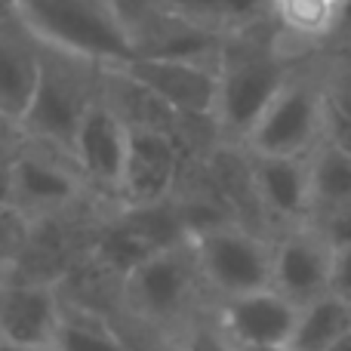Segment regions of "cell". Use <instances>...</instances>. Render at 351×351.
I'll return each instance as SVG.
<instances>
[{"label":"cell","mask_w":351,"mask_h":351,"mask_svg":"<svg viewBox=\"0 0 351 351\" xmlns=\"http://www.w3.org/2000/svg\"><path fill=\"white\" fill-rule=\"evenodd\" d=\"M130 152V121L121 114L108 93H99V99L90 105L84 123L74 139V167L80 170L84 182H90L96 191L121 194V179H123V164H127Z\"/></svg>","instance_id":"obj_9"},{"label":"cell","mask_w":351,"mask_h":351,"mask_svg":"<svg viewBox=\"0 0 351 351\" xmlns=\"http://www.w3.org/2000/svg\"><path fill=\"white\" fill-rule=\"evenodd\" d=\"M188 243L194 250L204 280L225 299L271 287L274 243H268L256 231L231 222H216L188 231Z\"/></svg>","instance_id":"obj_4"},{"label":"cell","mask_w":351,"mask_h":351,"mask_svg":"<svg viewBox=\"0 0 351 351\" xmlns=\"http://www.w3.org/2000/svg\"><path fill=\"white\" fill-rule=\"evenodd\" d=\"M308 158L250 154V176H253L256 200H259L262 213L268 219H278V222L290 225V228L311 222L315 197H311V160Z\"/></svg>","instance_id":"obj_14"},{"label":"cell","mask_w":351,"mask_h":351,"mask_svg":"<svg viewBox=\"0 0 351 351\" xmlns=\"http://www.w3.org/2000/svg\"><path fill=\"white\" fill-rule=\"evenodd\" d=\"M308 160H311V197H315L311 219L317 213L351 204V152L324 139L311 152Z\"/></svg>","instance_id":"obj_20"},{"label":"cell","mask_w":351,"mask_h":351,"mask_svg":"<svg viewBox=\"0 0 351 351\" xmlns=\"http://www.w3.org/2000/svg\"><path fill=\"white\" fill-rule=\"evenodd\" d=\"M237 351H293L290 346H253V348H237Z\"/></svg>","instance_id":"obj_29"},{"label":"cell","mask_w":351,"mask_h":351,"mask_svg":"<svg viewBox=\"0 0 351 351\" xmlns=\"http://www.w3.org/2000/svg\"><path fill=\"white\" fill-rule=\"evenodd\" d=\"M43 74V43L19 22L0 19V121L22 127Z\"/></svg>","instance_id":"obj_15"},{"label":"cell","mask_w":351,"mask_h":351,"mask_svg":"<svg viewBox=\"0 0 351 351\" xmlns=\"http://www.w3.org/2000/svg\"><path fill=\"white\" fill-rule=\"evenodd\" d=\"M311 225L333 243V250L351 247V204L336 206V210H327V213H317V216L311 219Z\"/></svg>","instance_id":"obj_23"},{"label":"cell","mask_w":351,"mask_h":351,"mask_svg":"<svg viewBox=\"0 0 351 351\" xmlns=\"http://www.w3.org/2000/svg\"><path fill=\"white\" fill-rule=\"evenodd\" d=\"M351 336V302L336 293L315 299L299 308L296 333H293V351H327L330 346Z\"/></svg>","instance_id":"obj_18"},{"label":"cell","mask_w":351,"mask_h":351,"mask_svg":"<svg viewBox=\"0 0 351 351\" xmlns=\"http://www.w3.org/2000/svg\"><path fill=\"white\" fill-rule=\"evenodd\" d=\"M158 3L173 10L176 16L188 19L200 28L219 31L225 37L271 19L268 0H158Z\"/></svg>","instance_id":"obj_17"},{"label":"cell","mask_w":351,"mask_h":351,"mask_svg":"<svg viewBox=\"0 0 351 351\" xmlns=\"http://www.w3.org/2000/svg\"><path fill=\"white\" fill-rule=\"evenodd\" d=\"M268 3H271V0H268Z\"/></svg>","instance_id":"obj_31"},{"label":"cell","mask_w":351,"mask_h":351,"mask_svg":"<svg viewBox=\"0 0 351 351\" xmlns=\"http://www.w3.org/2000/svg\"><path fill=\"white\" fill-rule=\"evenodd\" d=\"M65 305L49 280H0V339L53 348Z\"/></svg>","instance_id":"obj_12"},{"label":"cell","mask_w":351,"mask_h":351,"mask_svg":"<svg viewBox=\"0 0 351 351\" xmlns=\"http://www.w3.org/2000/svg\"><path fill=\"white\" fill-rule=\"evenodd\" d=\"M105 86V68L43 47V74L19 133L34 145L53 148L74 164V139L90 105Z\"/></svg>","instance_id":"obj_3"},{"label":"cell","mask_w":351,"mask_h":351,"mask_svg":"<svg viewBox=\"0 0 351 351\" xmlns=\"http://www.w3.org/2000/svg\"><path fill=\"white\" fill-rule=\"evenodd\" d=\"M16 16V0H0V19Z\"/></svg>","instance_id":"obj_28"},{"label":"cell","mask_w":351,"mask_h":351,"mask_svg":"<svg viewBox=\"0 0 351 351\" xmlns=\"http://www.w3.org/2000/svg\"><path fill=\"white\" fill-rule=\"evenodd\" d=\"M179 351H237V346L225 336L219 324H194L188 327Z\"/></svg>","instance_id":"obj_24"},{"label":"cell","mask_w":351,"mask_h":351,"mask_svg":"<svg viewBox=\"0 0 351 351\" xmlns=\"http://www.w3.org/2000/svg\"><path fill=\"white\" fill-rule=\"evenodd\" d=\"M197 280H204V274L197 268L194 250L188 241H182L148 256L123 278V284H127V299L139 315L152 321H173L191 302Z\"/></svg>","instance_id":"obj_7"},{"label":"cell","mask_w":351,"mask_h":351,"mask_svg":"<svg viewBox=\"0 0 351 351\" xmlns=\"http://www.w3.org/2000/svg\"><path fill=\"white\" fill-rule=\"evenodd\" d=\"M299 321V305L280 290L265 287L243 296L225 299L219 327L237 348L253 346H290Z\"/></svg>","instance_id":"obj_13"},{"label":"cell","mask_w":351,"mask_h":351,"mask_svg":"<svg viewBox=\"0 0 351 351\" xmlns=\"http://www.w3.org/2000/svg\"><path fill=\"white\" fill-rule=\"evenodd\" d=\"M16 16L43 47L105 71L136 59L121 0H16Z\"/></svg>","instance_id":"obj_1"},{"label":"cell","mask_w":351,"mask_h":351,"mask_svg":"<svg viewBox=\"0 0 351 351\" xmlns=\"http://www.w3.org/2000/svg\"><path fill=\"white\" fill-rule=\"evenodd\" d=\"M114 71L127 74L133 84H139L148 96H154L176 117L210 123L216 117L219 62L136 56L133 62H127L123 68H114Z\"/></svg>","instance_id":"obj_6"},{"label":"cell","mask_w":351,"mask_h":351,"mask_svg":"<svg viewBox=\"0 0 351 351\" xmlns=\"http://www.w3.org/2000/svg\"><path fill=\"white\" fill-rule=\"evenodd\" d=\"M327 351H351V336H346V339L336 342V346H330Z\"/></svg>","instance_id":"obj_30"},{"label":"cell","mask_w":351,"mask_h":351,"mask_svg":"<svg viewBox=\"0 0 351 351\" xmlns=\"http://www.w3.org/2000/svg\"><path fill=\"white\" fill-rule=\"evenodd\" d=\"M188 241V225L182 222V213L170 204L158 206H123V216L105 228L99 237L96 256L102 265L127 278L136 265L148 256L160 253L167 247Z\"/></svg>","instance_id":"obj_8"},{"label":"cell","mask_w":351,"mask_h":351,"mask_svg":"<svg viewBox=\"0 0 351 351\" xmlns=\"http://www.w3.org/2000/svg\"><path fill=\"white\" fill-rule=\"evenodd\" d=\"M179 145H176L170 127L130 123V152L117 200L123 206L167 204L176 179H179Z\"/></svg>","instance_id":"obj_10"},{"label":"cell","mask_w":351,"mask_h":351,"mask_svg":"<svg viewBox=\"0 0 351 351\" xmlns=\"http://www.w3.org/2000/svg\"><path fill=\"white\" fill-rule=\"evenodd\" d=\"M59 158L65 154L43 145L19 148L16 200H12L16 210H59L77 197L84 176L77 167L62 164Z\"/></svg>","instance_id":"obj_16"},{"label":"cell","mask_w":351,"mask_h":351,"mask_svg":"<svg viewBox=\"0 0 351 351\" xmlns=\"http://www.w3.org/2000/svg\"><path fill=\"white\" fill-rule=\"evenodd\" d=\"M324 139L351 152V77L324 86Z\"/></svg>","instance_id":"obj_22"},{"label":"cell","mask_w":351,"mask_h":351,"mask_svg":"<svg viewBox=\"0 0 351 351\" xmlns=\"http://www.w3.org/2000/svg\"><path fill=\"white\" fill-rule=\"evenodd\" d=\"M262 28L265 22L228 34L219 56V96L213 123L241 145L290 80V68L278 49V40L262 37Z\"/></svg>","instance_id":"obj_2"},{"label":"cell","mask_w":351,"mask_h":351,"mask_svg":"<svg viewBox=\"0 0 351 351\" xmlns=\"http://www.w3.org/2000/svg\"><path fill=\"white\" fill-rule=\"evenodd\" d=\"M346 19V6L336 0H271V22L280 37L299 43L324 40Z\"/></svg>","instance_id":"obj_19"},{"label":"cell","mask_w":351,"mask_h":351,"mask_svg":"<svg viewBox=\"0 0 351 351\" xmlns=\"http://www.w3.org/2000/svg\"><path fill=\"white\" fill-rule=\"evenodd\" d=\"M16 158H19V148L10 152V148L0 145V210H10L16 206Z\"/></svg>","instance_id":"obj_25"},{"label":"cell","mask_w":351,"mask_h":351,"mask_svg":"<svg viewBox=\"0 0 351 351\" xmlns=\"http://www.w3.org/2000/svg\"><path fill=\"white\" fill-rule=\"evenodd\" d=\"M336 250L311 222L290 228L274 241V278L271 287L302 308L327 296L333 287Z\"/></svg>","instance_id":"obj_11"},{"label":"cell","mask_w":351,"mask_h":351,"mask_svg":"<svg viewBox=\"0 0 351 351\" xmlns=\"http://www.w3.org/2000/svg\"><path fill=\"white\" fill-rule=\"evenodd\" d=\"M0 351H53V348H28V346H16V342L0 339Z\"/></svg>","instance_id":"obj_27"},{"label":"cell","mask_w":351,"mask_h":351,"mask_svg":"<svg viewBox=\"0 0 351 351\" xmlns=\"http://www.w3.org/2000/svg\"><path fill=\"white\" fill-rule=\"evenodd\" d=\"M53 351H130V348L114 333V327L105 324L99 315L65 308Z\"/></svg>","instance_id":"obj_21"},{"label":"cell","mask_w":351,"mask_h":351,"mask_svg":"<svg viewBox=\"0 0 351 351\" xmlns=\"http://www.w3.org/2000/svg\"><path fill=\"white\" fill-rule=\"evenodd\" d=\"M324 142V84L290 74L265 114L256 121L243 148L250 154L308 158Z\"/></svg>","instance_id":"obj_5"},{"label":"cell","mask_w":351,"mask_h":351,"mask_svg":"<svg viewBox=\"0 0 351 351\" xmlns=\"http://www.w3.org/2000/svg\"><path fill=\"white\" fill-rule=\"evenodd\" d=\"M330 293L342 296L346 302H351V247L336 250V259H333V287Z\"/></svg>","instance_id":"obj_26"}]
</instances>
